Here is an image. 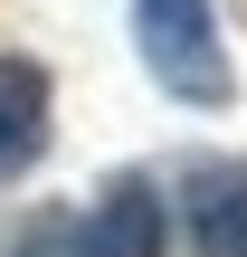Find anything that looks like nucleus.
Listing matches in <instances>:
<instances>
[{
  "label": "nucleus",
  "mask_w": 247,
  "mask_h": 257,
  "mask_svg": "<svg viewBox=\"0 0 247 257\" xmlns=\"http://www.w3.org/2000/svg\"><path fill=\"white\" fill-rule=\"evenodd\" d=\"M133 38H143V67H152L162 95H181V105L238 95V67H228V38H219L209 0H133Z\"/></svg>",
  "instance_id": "obj_1"
},
{
  "label": "nucleus",
  "mask_w": 247,
  "mask_h": 257,
  "mask_svg": "<svg viewBox=\"0 0 247 257\" xmlns=\"http://www.w3.org/2000/svg\"><path fill=\"white\" fill-rule=\"evenodd\" d=\"M162 248H171L162 191H152L143 172H124V181H105V200L86 210V229H76L67 257H162Z\"/></svg>",
  "instance_id": "obj_2"
},
{
  "label": "nucleus",
  "mask_w": 247,
  "mask_h": 257,
  "mask_svg": "<svg viewBox=\"0 0 247 257\" xmlns=\"http://www.w3.org/2000/svg\"><path fill=\"white\" fill-rule=\"evenodd\" d=\"M48 153V76L29 57H0V181H19Z\"/></svg>",
  "instance_id": "obj_3"
},
{
  "label": "nucleus",
  "mask_w": 247,
  "mask_h": 257,
  "mask_svg": "<svg viewBox=\"0 0 247 257\" xmlns=\"http://www.w3.org/2000/svg\"><path fill=\"white\" fill-rule=\"evenodd\" d=\"M200 257H247V162L200 172Z\"/></svg>",
  "instance_id": "obj_4"
}]
</instances>
